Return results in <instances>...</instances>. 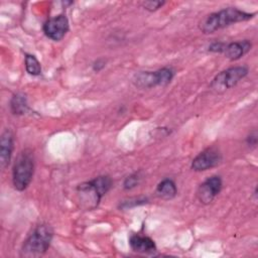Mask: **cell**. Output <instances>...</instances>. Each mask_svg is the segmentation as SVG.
I'll list each match as a JSON object with an SVG mask.
<instances>
[{"label":"cell","instance_id":"10","mask_svg":"<svg viewBox=\"0 0 258 258\" xmlns=\"http://www.w3.org/2000/svg\"><path fill=\"white\" fill-rule=\"evenodd\" d=\"M129 245L134 252L152 255L157 251L155 242L148 236L133 234L129 238Z\"/></svg>","mask_w":258,"mask_h":258},{"label":"cell","instance_id":"7","mask_svg":"<svg viewBox=\"0 0 258 258\" xmlns=\"http://www.w3.org/2000/svg\"><path fill=\"white\" fill-rule=\"evenodd\" d=\"M222 161L221 151L211 146L200 152L191 161V169L195 171H205L219 165Z\"/></svg>","mask_w":258,"mask_h":258},{"label":"cell","instance_id":"4","mask_svg":"<svg viewBox=\"0 0 258 258\" xmlns=\"http://www.w3.org/2000/svg\"><path fill=\"white\" fill-rule=\"evenodd\" d=\"M34 155L30 149L22 150L13 165L12 183L16 190L22 191L27 188L34 173Z\"/></svg>","mask_w":258,"mask_h":258},{"label":"cell","instance_id":"19","mask_svg":"<svg viewBox=\"0 0 258 258\" xmlns=\"http://www.w3.org/2000/svg\"><path fill=\"white\" fill-rule=\"evenodd\" d=\"M225 46H226V43L225 42H222V41H215L213 42L208 50L211 51V52H219V53H223L224 49H225Z\"/></svg>","mask_w":258,"mask_h":258},{"label":"cell","instance_id":"9","mask_svg":"<svg viewBox=\"0 0 258 258\" xmlns=\"http://www.w3.org/2000/svg\"><path fill=\"white\" fill-rule=\"evenodd\" d=\"M222 178L219 175H213L203 181L197 190L199 201L204 205H209L220 194L222 189Z\"/></svg>","mask_w":258,"mask_h":258},{"label":"cell","instance_id":"17","mask_svg":"<svg viewBox=\"0 0 258 258\" xmlns=\"http://www.w3.org/2000/svg\"><path fill=\"white\" fill-rule=\"evenodd\" d=\"M140 180H141V176H140L139 172H134V173L128 175L124 179L123 187H124V189H127V190L132 189V188L136 187L140 183Z\"/></svg>","mask_w":258,"mask_h":258},{"label":"cell","instance_id":"6","mask_svg":"<svg viewBox=\"0 0 258 258\" xmlns=\"http://www.w3.org/2000/svg\"><path fill=\"white\" fill-rule=\"evenodd\" d=\"M248 75V68L245 66L232 67L219 73L211 83V89L218 94L235 87Z\"/></svg>","mask_w":258,"mask_h":258},{"label":"cell","instance_id":"3","mask_svg":"<svg viewBox=\"0 0 258 258\" xmlns=\"http://www.w3.org/2000/svg\"><path fill=\"white\" fill-rule=\"evenodd\" d=\"M53 238V229L48 224L37 225L24 240L20 256L33 258L43 255L50 246Z\"/></svg>","mask_w":258,"mask_h":258},{"label":"cell","instance_id":"14","mask_svg":"<svg viewBox=\"0 0 258 258\" xmlns=\"http://www.w3.org/2000/svg\"><path fill=\"white\" fill-rule=\"evenodd\" d=\"M10 110L14 115H24L29 110L26 96L22 93H16L10 100Z\"/></svg>","mask_w":258,"mask_h":258},{"label":"cell","instance_id":"11","mask_svg":"<svg viewBox=\"0 0 258 258\" xmlns=\"http://www.w3.org/2000/svg\"><path fill=\"white\" fill-rule=\"evenodd\" d=\"M14 138L11 130L5 129L0 138V166L2 169H5L11 160L13 147H14Z\"/></svg>","mask_w":258,"mask_h":258},{"label":"cell","instance_id":"2","mask_svg":"<svg viewBox=\"0 0 258 258\" xmlns=\"http://www.w3.org/2000/svg\"><path fill=\"white\" fill-rule=\"evenodd\" d=\"M254 16L255 13H249L234 7H228L206 16L201 22L200 28L205 34H210L233 23L250 20Z\"/></svg>","mask_w":258,"mask_h":258},{"label":"cell","instance_id":"16","mask_svg":"<svg viewBox=\"0 0 258 258\" xmlns=\"http://www.w3.org/2000/svg\"><path fill=\"white\" fill-rule=\"evenodd\" d=\"M148 199L144 198V197H139V198H131L129 200L123 201L122 203H120L119 208L122 210H128L137 206H141L144 204H147Z\"/></svg>","mask_w":258,"mask_h":258},{"label":"cell","instance_id":"1","mask_svg":"<svg viewBox=\"0 0 258 258\" xmlns=\"http://www.w3.org/2000/svg\"><path fill=\"white\" fill-rule=\"evenodd\" d=\"M113 181L109 175H99L77 186V196L81 207L85 210L96 209L102 198L110 190Z\"/></svg>","mask_w":258,"mask_h":258},{"label":"cell","instance_id":"15","mask_svg":"<svg viewBox=\"0 0 258 258\" xmlns=\"http://www.w3.org/2000/svg\"><path fill=\"white\" fill-rule=\"evenodd\" d=\"M25 70L31 76L41 75L40 62L32 54H25Z\"/></svg>","mask_w":258,"mask_h":258},{"label":"cell","instance_id":"13","mask_svg":"<svg viewBox=\"0 0 258 258\" xmlns=\"http://www.w3.org/2000/svg\"><path fill=\"white\" fill-rule=\"evenodd\" d=\"M155 192L162 200H171L176 196L177 188L172 179L164 178L157 184Z\"/></svg>","mask_w":258,"mask_h":258},{"label":"cell","instance_id":"18","mask_svg":"<svg viewBox=\"0 0 258 258\" xmlns=\"http://www.w3.org/2000/svg\"><path fill=\"white\" fill-rule=\"evenodd\" d=\"M164 3H165L164 1H144L141 4L145 10L153 12L159 9L161 6H163Z\"/></svg>","mask_w":258,"mask_h":258},{"label":"cell","instance_id":"20","mask_svg":"<svg viewBox=\"0 0 258 258\" xmlns=\"http://www.w3.org/2000/svg\"><path fill=\"white\" fill-rule=\"evenodd\" d=\"M257 140H258V137H257V132L254 130L252 131L246 138V142L249 146L251 147H256L257 145Z\"/></svg>","mask_w":258,"mask_h":258},{"label":"cell","instance_id":"8","mask_svg":"<svg viewBox=\"0 0 258 258\" xmlns=\"http://www.w3.org/2000/svg\"><path fill=\"white\" fill-rule=\"evenodd\" d=\"M69 20L63 14H59L47 19L42 27L44 34L53 41L61 40L69 31Z\"/></svg>","mask_w":258,"mask_h":258},{"label":"cell","instance_id":"12","mask_svg":"<svg viewBox=\"0 0 258 258\" xmlns=\"http://www.w3.org/2000/svg\"><path fill=\"white\" fill-rule=\"evenodd\" d=\"M251 46L252 43L248 39L233 41L226 43L223 53L230 60H237L246 54L251 49Z\"/></svg>","mask_w":258,"mask_h":258},{"label":"cell","instance_id":"21","mask_svg":"<svg viewBox=\"0 0 258 258\" xmlns=\"http://www.w3.org/2000/svg\"><path fill=\"white\" fill-rule=\"evenodd\" d=\"M104 67H105V60H104L103 58L97 59V60L94 62V64H93V69H94L95 72L101 71Z\"/></svg>","mask_w":258,"mask_h":258},{"label":"cell","instance_id":"5","mask_svg":"<svg viewBox=\"0 0 258 258\" xmlns=\"http://www.w3.org/2000/svg\"><path fill=\"white\" fill-rule=\"evenodd\" d=\"M174 72L170 68H161L155 72H139L133 77V84L139 89H150L156 86H166L173 79Z\"/></svg>","mask_w":258,"mask_h":258}]
</instances>
